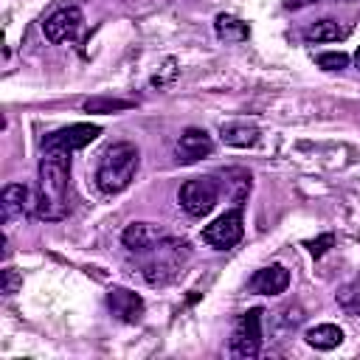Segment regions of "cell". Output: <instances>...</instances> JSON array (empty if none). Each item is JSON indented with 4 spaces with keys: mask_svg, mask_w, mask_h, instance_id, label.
Here are the masks:
<instances>
[{
    "mask_svg": "<svg viewBox=\"0 0 360 360\" xmlns=\"http://www.w3.org/2000/svg\"><path fill=\"white\" fill-rule=\"evenodd\" d=\"M68 188H70V155L65 152H45L37 169V194H34V214L39 219L56 222L65 219L68 205Z\"/></svg>",
    "mask_w": 360,
    "mask_h": 360,
    "instance_id": "1",
    "label": "cell"
},
{
    "mask_svg": "<svg viewBox=\"0 0 360 360\" xmlns=\"http://www.w3.org/2000/svg\"><path fill=\"white\" fill-rule=\"evenodd\" d=\"M138 262H141V273L149 284H169L186 264L188 259V242L183 239H172V236H163L158 245H152L149 250L143 253H135Z\"/></svg>",
    "mask_w": 360,
    "mask_h": 360,
    "instance_id": "2",
    "label": "cell"
},
{
    "mask_svg": "<svg viewBox=\"0 0 360 360\" xmlns=\"http://www.w3.org/2000/svg\"><path fill=\"white\" fill-rule=\"evenodd\" d=\"M138 160H141L138 158V149L132 143H127V141L107 146V152L101 155L98 169H96V186L104 194L124 191L132 183L135 172H138Z\"/></svg>",
    "mask_w": 360,
    "mask_h": 360,
    "instance_id": "3",
    "label": "cell"
},
{
    "mask_svg": "<svg viewBox=\"0 0 360 360\" xmlns=\"http://www.w3.org/2000/svg\"><path fill=\"white\" fill-rule=\"evenodd\" d=\"M217 197H219V186L214 177H194V180H186L180 186V205L188 217H205L214 205H217Z\"/></svg>",
    "mask_w": 360,
    "mask_h": 360,
    "instance_id": "4",
    "label": "cell"
},
{
    "mask_svg": "<svg viewBox=\"0 0 360 360\" xmlns=\"http://www.w3.org/2000/svg\"><path fill=\"white\" fill-rule=\"evenodd\" d=\"M259 349H262V309H248L233 323L231 354L233 357H256Z\"/></svg>",
    "mask_w": 360,
    "mask_h": 360,
    "instance_id": "5",
    "label": "cell"
},
{
    "mask_svg": "<svg viewBox=\"0 0 360 360\" xmlns=\"http://www.w3.org/2000/svg\"><path fill=\"white\" fill-rule=\"evenodd\" d=\"M242 233H245L242 208H231L222 217H217L211 225L202 228V242L211 245V248H217V250H228V248L239 245Z\"/></svg>",
    "mask_w": 360,
    "mask_h": 360,
    "instance_id": "6",
    "label": "cell"
},
{
    "mask_svg": "<svg viewBox=\"0 0 360 360\" xmlns=\"http://www.w3.org/2000/svg\"><path fill=\"white\" fill-rule=\"evenodd\" d=\"M98 132L101 129L96 124H70V127H62V129L45 135L42 138V149L45 152H65V155H70L76 149H84L90 141H96Z\"/></svg>",
    "mask_w": 360,
    "mask_h": 360,
    "instance_id": "7",
    "label": "cell"
},
{
    "mask_svg": "<svg viewBox=\"0 0 360 360\" xmlns=\"http://www.w3.org/2000/svg\"><path fill=\"white\" fill-rule=\"evenodd\" d=\"M82 11L76 6H68V8H59L53 11L45 22H42V31L51 42H68V39H76V34L82 31Z\"/></svg>",
    "mask_w": 360,
    "mask_h": 360,
    "instance_id": "8",
    "label": "cell"
},
{
    "mask_svg": "<svg viewBox=\"0 0 360 360\" xmlns=\"http://www.w3.org/2000/svg\"><path fill=\"white\" fill-rule=\"evenodd\" d=\"M107 307H110V312H112L118 321H124V323H135V321H141V315H143V298H141L138 292L127 290V287H110V292H107Z\"/></svg>",
    "mask_w": 360,
    "mask_h": 360,
    "instance_id": "9",
    "label": "cell"
},
{
    "mask_svg": "<svg viewBox=\"0 0 360 360\" xmlns=\"http://www.w3.org/2000/svg\"><path fill=\"white\" fill-rule=\"evenodd\" d=\"M163 236H169V233H166L163 228L152 225V222H132V225L124 228L121 242H124V248H127L129 253H143V250H149L152 245H158Z\"/></svg>",
    "mask_w": 360,
    "mask_h": 360,
    "instance_id": "10",
    "label": "cell"
},
{
    "mask_svg": "<svg viewBox=\"0 0 360 360\" xmlns=\"http://www.w3.org/2000/svg\"><path fill=\"white\" fill-rule=\"evenodd\" d=\"M287 284H290V273L284 264H267V267L256 270L248 281V287L253 292H262V295H278L287 290Z\"/></svg>",
    "mask_w": 360,
    "mask_h": 360,
    "instance_id": "11",
    "label": "cell"
},
{
    "mask_svg": "<svg viewBox=\"0 0 360 360\" xmlns=\"http://www.w3.org/2000/svg\"><path fill=\"white\" fill-rule=\"evenodd\" d=\"M211 149H214L211 135H208L205 129H197V127H188V129L180 135V141H177V158H180L183 163H194V160H200L202 155H211Z\"/></svg>",
    "mask_w": 360,
    "mask_h": 360,
    "instance_id": "12",
    "label": "cell"
},
{
    "mask_svg": "<svg viewBox=\"0 0 360 360\" xmlns=\"http://www.w3.org/2000/svg\"><path fill=\"white\" fill-rule=\"evenodd\" d=\"M0 208H3V219L6 222H11L14 217H22L28 208L34 211V197H31L28 186H22V183L6 186L3 194H0Z\"/></svg>",
    "mask_w": 360,
    "mask_h": 360,
    "instance_id": "13",
    "label": "cell"
},
{
    "mask_svg": "<svg viewBox=\"0 0 360 360\" xmlns=\"http://www.w3.org/2000/svg\"><path fill=\"white\" fill-rule=\"evenodd\" d=\"M219 135L228 146H239V149L256 146V141H259V129L248 121H228L219 127Z\"/></svg>",
    "mask_w": 360,
    "mask_h": 360,
    "instance_id": "14",
    "label": "cell"
},
{
    "mask_svg": "<svg viewBox=\"0 0 360 360\" xmlns=\"http://www.w3.org/2000/svg\"><path fill=\"white\" fill-rule=\"evenodd\" d=\"M346 37H349V28H343L338 20H318L304 31L307 42H338Z\"/></svg>",
    "mask_w": 360,
    "mask_h": 360,
    "instance_id": "15",
    "label": "cell"
},
{
    "mask_svg": "<svg viewBox=\"0 0 360 360\" xmlns=\"http://www.w3.org/2000/svg\"><path fill=\"white\" fill-rule=\"evenodd\" d=\"M340 340H343V332L335 323H321V326H312L307 332V343L321 349V352H329V349L340 346Z\"/></svg>",
    "mask_w": 360,
    "mask_h": 360,
    "instance_id": "16",
    "label": "cell"
},
{
    "mask_svg": "<svg viewBox=\"0 0 360 360\" xmlns=\"http://www.w3.org/2000/svg\"><path fill=\"white\" fill-rule=\"evenodd\" d=\"M214 28H217V37L225 39V42H242V39H248V34H250V28H248L242 20L231 17V14H219L217 22H214Z\"/></svg>",
    "mask_w": 360,
    "mask_h": 360,
    "instance_id": "17",
    "label": "cell"
},
{
    "mask_svg": "<svg viewBox=\"0 0 360 360\" xmlns=\"http://www.w3.org/2000/svg\"><path fill=\"white\" fill-rule=\"evenodd\" d=\"M338 301H340V307H343L349 315H360V278L352 281V284H346V287L338 292Z\"/></svg>",
    "mask_w": 360,
    "mask_h": 360,
    "instance_id": "18",
    "label": "cell"
},
{
    "mask_svg": "<svg viewBox=\"0 0 360 360\" xmlns=\"http://www.w3.org/2000/svg\"><path fill=\"white\" fill-rule=\"evenodd\" d=\"M132 107V101H124V98H90L84 104L87 112H115V110H127Z\"/></svg>",
    "mask_w": 360,
    "mask_h": 360,
    "instance_id": "19",
    "label": "cell"
},
{
    "mask_svg": "<svg viewBox=\"0 0 360 360\" xmlns=\"http://www.w3.org/2000/svg\"><path fill=\"white\" fill-rule=\"evenodd\" d=\"M318 65H321L323 70H340V68L349 65V56H346V53H321V56H318Z\"/></svg>",
    "mask_w": 360,
    "mask_h": 360,
    "instance_id": "20",
    "label": "cell"
},
{
    "mask_svg": "<svg viewBox=\"0 0 360 360\" xmlns=\"http://www.w3.org/2000/svg\"><path fill=\"white\" fill-rule=\"evenodd\" d=\"M20 284H22V278H20L11 267H6V270H3V292H6V295H11V292H17V287H20Z\"/></svg>",
    "mask_w": 360,
    "mask_h": 360,
    "instance_id": "21",
    "label": "cell"
},
{
    "mask_svg": "<svg viewBox=\"0 0 360 360\" xmlns=\"http://www.w3.org/2000/svg\"><path fill=\"white\" fill-rule=\"evenodd\" d=\"M335 242V236L332 233H323L321 239H315V242H309V250H312V256H323L326 253V248Z\"/></svg>",
    "mask_w": 360,
    "mask_h": 360,
    "instance_id": "22",
    "label": "cell"
},
{
    "mask_svg": "<svg viewBox=\"0 0 360 360\" xmlns=\"http://www.w3.org/2000/svg\"><path fill=\"white\" fill-rule=\"evenodd\" d=\"M304 3H312V0H287V8H298V6H304Z\"/></svg>",
    "mask_w": 360,
    "mask_h": 360,
    "instance_id": "23",
    "label": "cell"
},
{
    "mask_svg": "<svg viewBox=\"0 0 360 360\" xmlns=\"http://www.w3.org/2000/svg\"><path fill=\"white\" fill-rule=\"evenodd\" d=\"M354 65L360 68V48H357V53H354Z\"/></svg>",
    "mask_w": 360,
    "mask_h": 360,
    "instance_id": "24",
    "label": "cell"
}]
</instances>
